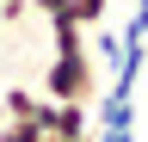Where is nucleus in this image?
I'll return each instance as SVG.
<instances>
[{"label":"nucleus","instance_id":"f257e3e1","mask_svg":"<svg viewBox=\"0 0 148 142\" xmlns=\"http://www.w3.org/2000/svg\"><path fill=\"white\" fill-rule=\"evenodd\" d=\"M43 99H62V105H92L99 99V62H92V49L56 56L43 68Z\"/></svg>","mask_w":148,"mask_h":142},{"label":"nucleus","instance_id":"f03ea898","mask_svg":"<svg viewBox=\"0 0 148 142\" xmlns=\"http://www.w3.org/2000/svg\"><path fill=\"white\" fill-rule=\"evenodd\" d=\"M123 123H136V99H130V93L92 99V130H123Z\"/></svg>","mask_w":148,"mask_h":142},{"label":"nucleus","instance_id":"7ed1b4c3","mask_svg":"<svg viewBox=\"0 0 148 142\" xmlns=\"http://www.w3.org/2000/svg\"><path fill=\"white\" fill-rule=\"evenodd\" d=\"M86 37H92V62H99V68H117V56H123V37H117V31H105V25H92Z\"/></svg>","mask_w":148,"mask_h":142},{"label":"nucleus","instance_id":"20e7f679","mask_svg":"<svg viewBox=\"0 0 148 142\" xmlns=\"http://www.w3.org/2000/svg\"><path fill=\"white\" fill-rule=\"evenodd\" d=\"M105 12H111V0H68L62 19H74L80 31H92V25H105Z\"/></svg>","mask_w":148,"mask_h":142},{"label":"nucleus","instance_id":"39448f33","mask_svg":"<svg viewBox=\"0 0 148 142\" xmlns=\"http://www.w3.org/2000/svg\"><path fill=\"white\" fill-rule=\"evenodd\" d=\"M0 111H6V117H31L37 111V93H31V86H6V93H0Z\"/></svg>","mask_w":148,"mask_h":142},{"label":"nucleus","instance_id":"423d86ee","mask_svg":"<svg viewBox=\"0 0 148 142\" xmlns=\"http://www.w3.org/2000/svg\"><path fill=\"white\" fill-rule=\"evenodd\" d=\"M0 142H43V130L31 117H0Z\"/></svg>","mask_w":148,"mask_h":142},{"label":"nucleus","instance_id":"0eeeda50","mask_svg":"<svg viewBox=\"0 0 148 142\" xmlns=\"http://www.w3.org/2000/svg\"><path fill=\"white\" fill-rule=\"evenodd\" d=\"M92 142H136V123H123V130H92Z\"/></svg>","mask_w":148,"mask_h":142},{"label":"nucleus","instance_id":"6e6552de","mask_svg":"<svg viewBox=\"0 0 148 142\" xmlns=\"http://www.w3.org/2000/svg\"><path fill=\"white\" fill-rule=\"evenodd\" d=\"M43 142H92V130H86V136H43Z\"/></svg>","mask_w":148,"mask_h":142},{"label":"nucleus","instance_id":"1a4fd4ad","mask_svg":"<svg viewBox=\"0 0 148 142\" xmlns=\"http://www.w3.org/2000/svg\"><path fill=\"white\" fill-rule=\"evenodd\" d=\"M0 117H6V111H0Z\"/></svg>","mask_w":148,"mask_h":142}]
</instances>
